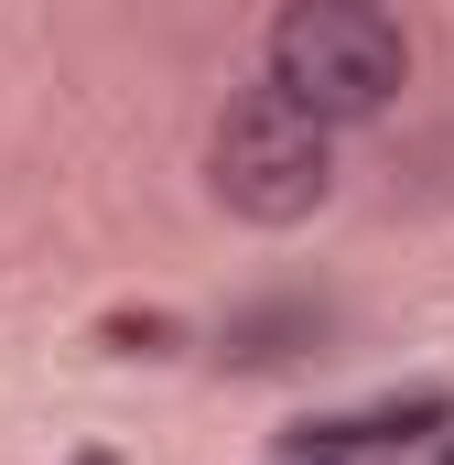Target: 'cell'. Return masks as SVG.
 Listing matches in <instances>:
<instances>
[{
	"label": "cell",
	"mask_w": 454,
	"mask_h": 465,
	"mask_svg": "<svg viewBox=\"0 0 454 465\" xmlns=\"http://www.w3.org/2000/svg\"><path fill=\"white\" fill-rule=\"evenodd\" d=\"M281 465H292V455H281Z\"/></svg>",
	"instance_id": "8"
},
{
	"label": "cell",
	"mask_w": 454,
	"mask_h": 465,
	"mask_svg": "<svg viewBox=\"0 0 454 465\" xmlns=\"http://www.w3.org/2000/svg\"><path fill=\"white\" fill-rule=\"evenodd\" d=\"M444 465H454V444H444Z\"/></svg>",
	"instance_id": "7"
},
{
	"label": "cell",
	"mask_w": 454,
	"mask_h": 465,
	"mask_svg": "<svg viewBox=\"0 0 454 465\" xmlns=\"http://www.w3.org/2000/svg\"><path fill=\"white\" fill-rule=\"evenodd\" d=\"M271 87L314 130H346L411 87V44L379 0H292V11H271Z\"/></svg>",
	"instance_id": "1"
},
{
	"label": "cell",
	"mask_w": 454,
	"mask_h": 465,
	"mask_svg": "<svg viewBox=\"0 0 454 465\" xmlns=\"http://www.w3.org/2000/svg\"><path fill=\"white\" fill-rule=\"evenodd\" d=\"M454 422V390H390V401H357V411H325V422H292V465H336L368 455V444H411V433H444Z\"/></svg>",
	"instance_id": "3"
},
{
	"label": "cell",
	"mask_w": 454,
	"mask_h": 465,
	"mask_svg": "<svg viewBox=\"0 0 454 465\" xmlns=\"http://www.w3.org/2000/svg\"><path fill=\"white\" fill-rule=\"evenodd\" d=\"M325 347V303H260V314H238L217 336L227 368H292V357Z\"/></svg>",
	"instance_id": "4"
},
{
	"label": "cell",
	"mask_w": 454,
	"mask_h": 465,
	"mask_svg": "<svg viewBox=\"0 0 454 465\" xmlns=\"http://www.w3.org/2000/svg\"><path fill=\"white\" fill-rule=\"evenodd\" d=\"M109 347L119 357H163L173 347V314H109Z\"/></svg>",
	"instance_id": "5"
},
{
	"label": "cell",
	"mask_w": 454,
	"mask_h": 465,
	"mask_svg": "<svg viewBox=\"0 0 454 465\" xmlns=\"http://www.w3.org/2000/svg\"><path fill=\"white\" fill-rule=\"evenodd\" d=\"M206 195L249 228H303L336 195V130H314L281 87H238L206 130Z\"/></svg>",
	"instance_id": "2"
},
{
	"label": "cell",
	"mask_w": 454,
	"mask_h": 465,
	"mask_svg": "<svg viewBox=\"0 0 454 465\" xmlns=\"http://www.w3.org/2000/svg\"><path fill=\"white\" fill-rule=\"evenodd\" d=\"M76 465H119V455H98V444H87V455H76Z\"/></svg>",
	"instance_id": "6"
}]
</instances>
